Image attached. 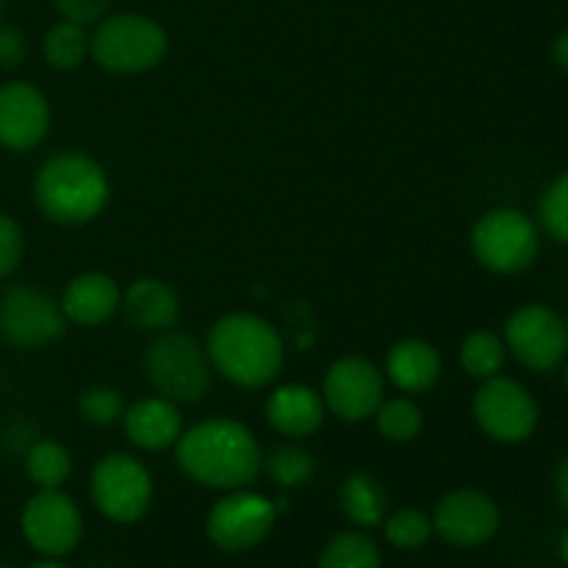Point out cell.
I'll return each mask as SVG.
<instances>
[{"mask_svg":"<svg viewBox=\"0 0 568 568\" xmlns=\"http://www.w3.org/2000/svg\"><path fill=\"white\" fill-rule=\"evenodd\" d=\"M178 466L209 488H244L258 477L261 449L253 433L233 419H209L175 442Z\"/></svg>","mask_w":568,"mask_h":568,"instance_id":"obj_1","label":"cell"},{"mask_svg":"<svg viewBox=\"0 0 568 568\" xmlns=\"http://www.w3.org/2000/svg\"><path fill=\"white\" fill-rule=\"evenodd\" d=\"M209 361L236 386L258 388L281 372L283 342L261 316L231 314L211 327Z\"/></svg>","mask_w":568,"mask_h":568,"instance_id":"obj_2","label":"cell"},{"mask_svg":"<svg viewBox=\"0 0 568 568\" xmlns=\"http://www.w3.org/2000/svg\"><path fill=\"white\" fill-rule=\"evenodd\" d=\"M33 200L50 222L83 225L109 203L103 166L83 153H61L42 164L33 178Z\"/></svg>","mask_w":568,"mask_h":568,"instance_id":"obj_3","label":"cell"},{"mask_svg":"<svg viewBox=\"0 0 568 568\" xmlns=\"http://www.w3.org/2000/svg\"><path fill=\"white\" fill-rule=\"evenodd\" d=\"M144 375L172 403H200L209 394V355L186 333H164L144 353Z\"/></svg>","mask_w":568,"mask_h":568,"instance_id":"obj_4","label":"cell"},{"mask_svg":"<svg viewBox=\"0 0 568 568\" xmlns=\"http://www.w3.org/2000/svg\"><path fill=\"white\" fill-rule=\"evenodd\" d=\"M166 33L159 22L142 14H116L100 22L89 50L103 70L144 72L166 55Z\"/></svg>","mask_w":568,"mask_h":568,"instance_id":"obj_5","label":"cell"},{"mask_svg":"<svg viewBox=\"0 0 568 568\" xmlns=\"http://www.w3.org/2000/svg\"><path fill=\"white\" fill-rule=\"evenodd\" d=\"M471 253L486 270L514 275L538 255V231L521 211H488L471 231Z\"/></svg>","mask_w":568,"mask_h":568,"instance_id":"obj_6","label":"cell"},{"mask_svg":"<svg viewBox=\"0 0 568 568\" xmlns=\"http://www.w3.org/2000/svg\"><path fill=\"white\" fill-rule=\"evenodd\" d=\"M92 499L105 519L131 525L148 514L153 480L131 455H105L92 471Z\"/></svg>","mask_w":568,"mask_h":568,"instance_id":"obj_7","label":"cell"},{"mask_svg":"<svg viewBox=\"0 0 568 568\" xmlns=\"http://www.w3.org/2000/svg\"><path fill=\"white\" fill-rule=\"evenodd\" d=\"M475 419L494 442L521 444L536 430L538 405L521 383L494 375L477 388Z\"/></svg>","mask_w":568,"mask_h":568,"instance_id":"obj_8","label":"cell"},{"mask_svg":"<svg viewBox=\"0 0 568 568\" xmlns=\"http://www.w3.org/2000/svg\"><path fill=\"white\" fill-rule=\"evenodd\" d=\"M505 342L527 369L552 372L568 353V327L547 305H525L508 320Z\"/></svg>","mask_w":568,"mask_h":568,"instance_id":"obj_9","label":"cell"},{"mask_svg":"<svg viewBox=\"0 0 568 568\" xmlns=\"http://www.w3.org/2000/svg\"><path fill=\"white\" fill-rule=\"evenodd\" d=\"M277 508L253 491H236L211 508L205 532L225 552H247L272 532Z\"/></svg>","mask_w":568,"mask_h":568,"instance_id":"obj_10","label":"cell"},{"mask_svg":"<svg viewBox=\"0 0 568 568\" xmlns=\"http://www.w3.org/2000/svg\"><path fill=\"white\" fill-rule=\"evenodd\" d=\"M0 336L14 347H44L64 336V311L50 294L14 286L0 297Z\"/></svg>","mask_w":568,"mask_h":568,"instance_id":"obj_11","label":"cell"},{"mask_svg":"<svg viewBox=\"0 0 568 568\" xmlns=\"http://www.w3.org/2000/svg\"><path fill=\"white\" fill-rule=\"evenodd\" d=\"M81 530L78 505L59 488H42L22 510V532L28 544L50 558L70 555L81 541Z\"/></svg>","mask_w":568,"mask_h":568,"instance_id":"obj_12","label":"cell"},{"mask_svg":"<svg viewBox=\"0 0 568 568\" xmlns=\"http://www.w3.org/2000/svg\"><path fill=\"white\" fill-rule=\"evenodd\" d=\"M322 399L342 422H364L383 403V377L366 358H342L331 366Z\"/></svg>","mask_w":568,"mask_h":568,"instance_id":"obj_13","label":"cell"},{"mask_svg":"<svg viewBox=\"0 0 568 568\" xmlns=\"http://www.w3.org/2000/svg\"><path fill=\"white\" fill-rule=\"evenodd\" d=\"M433 530L453 547H477L497 536L499 508L483 491L460 488L438 503Z\"/></svg>","mask_w":568,"mask_h":568,"instance_id":"obj_14","label":"cell"},{"mask_svg":"<svg viewBox=\"0 0 568 568\" xmlns=\"http://www.w3.org/2000/svg\"><path fill=\"white\" fill-rule=\"evenodd\" d=\"M50 125L48 98L26 81L0 87V144L9 150H31L44 139Z\"/></svg>","mask_w":568,"mask_h":568,"instance_id":"obj_15","label":"cell"},{"mask_svg":"<svg viewBox=\"0 0 568 568\" xmlns=\"http://www.w3.org/2000/svg\"><path fill=\"white\" fill-rule=\"evenodd\" d=\"M322 419H325V399L311 386H300V383L281 386L266 403V422L281 436H311L314 430H320Z\"/></svg>","mask_w":568,"mask_h":568,"instance_id":"obj_16","label":"cell"},{"mask_svg":"<svg viewBox=\"0 0 568 568\" xmlns=\"http://www.w3.org/2000/svg\"><path fill=\"white\" fill-rule=\"evenodd\" d=\"M116 305H120V288L109 275H100V272L75 277L61 297V311L67 320L83 327L103 325L105 320H111Z\"/></svg>","mask_w":568,"mask_h":568,"instance_id":"obj_17","label":"cell"},{"mask_svg":"<svg viewBox=\"0 0 568 568\" xmlns=\"http://www.w3.org/2000/svg\"><path fill=\"white\" fill-rule=\"evenodd\" d=\"M125 433L136 447L159 453L181 438V414L166 397H150L128 408Z\"/></svg>","mask_w":568,"mask_h":568,"instance_id":"obj_18","label":"cell"},{"mask_svg":"<svg viewBox=\"0 0 568 568\" xmlns=\"http://www.w3.org/2000/svg\"><path fill=\"white\" fill-rule=\"evenodd\" d=\"M125 314L142 331H166L178 322L181 300L159 277H142L125 294Z\"/></svg>","mask_w":568,"mask_h":568,"instance_id":"obj_19","label":"cell"},{"mask_svg":"<svg viewBox=\"0 0 568 568\" xmlns=\"http://www.w3.org/2000/svg\"><path fill=\"white\" fill-rule=\"evenodd\" d=\"M386 372L394 386L419 394L436 386L438 375H442V358L427 342L408 338V342L394 344L386 361Z\"/></svg>","mask_w":568,"mask_h":568,"instance_id":"obj_20","label":"cell"},{"mask_svg":"<svg viewBox=\"0 0 568 568\" xmlns=\"http://www.w3.org/2000/svg\"><path fill=\"white\" fill-rule=\"evenodd\" d=\"M342 508L358 527H375L386 516V491L375 477L349 475L342 486Z\"/></svg>","mask_w":568,"mask_h":568,"instance_id":"obj_21","label":"cell"},{"mask_svg":"<svg viewBox=\"0 0 568 568\" xmlns=\"http://www.w3.org/2000/svg\"><path fill=\"white\" fill-rule=\"evenodd\" d=\"M44 59L53 70H75L83 64L89 53V37L83 33V26L64 20L55 22L48 33H44Z\"/></svg>","mask_w":568,"mask_h":568,"instance_id":"obj_22","label":"cell"},{"mask_svg":"<svg viewBox=\"0 0 568 568\" xmlns=\"http://www.w3.org/2000/svg\"><path fill=\"white\" fill-rule=\"evenodd\" d=\"M316 568H381V549L364 532H342L322 549Z\"/></svg>","mask_w":568,"mask_h":568,"instance_id":"obj_23","label":"cell"},{"mask_svg":"<svg viewBox=\"0 0 568 568\" xmlns=\"http://www.w3.org/2000/svg\"><path fill=\"white\" fill-rule=\"evenodd\" d=\"M26 471L33 486L39 488H61V483L70 477L72 458L61 444L37 442L31 444L26 455Z\"/></svg>","mask_w":568,"mask_h":568,"instance_id":"obj_24","label":"cell"},{"mask_svg":"<svg viewBox=\"0 0 568 568\" xmlns=\"http://www.w3.org/2000/svg\"><path fill=\"white\" fill-rule=\"evenodd\" d=\"M460 364L471 377H480V381L499 375V369L505 366L503 338L488 331H477L466 336L464 347H460Z\"/></svg>","mask_w":568,"mask_h":568,"instance_id":"obj_25","label":"cell"},{"mask_svg":"<svg viewBox=\"0 0 568 568\" xmlns=\"http://www.w3.org/2000/svg\"><path fill=\"white\" fill-rule=\"evenodd\" d=\"M377 416V430L386 442L394 444H408L414 442L422 433V410L419 405L410 403V399H388L381 403V408L375 410Z\"/></svg>","mask_w":568,"mask_h":568,"instance_id":"obj_26","label":"cell"},{"mask_svg":"<svg viewBox=\"0 0 568 568\" xmlns=\"http://www.w3.org/2000/svg\"><path fill=\"white\" fill-rule=\"evenodd\" d=\"M314 455L297 447H281L266 458V475L281 488H297L314 477Z\"/></svg>","mask_w":568,"mask_h":568,"instance_id":"obj_27","label":"cell"},{"mask_svg":"<svg viewBox=\"0 0 568 568\" xmlns=\"http://www.w3.org/2000/svg\"><path fill=\"white\" fill-rule=\"evenodd\" d=\"M433 536V521L422 510L403 508L386 521V538L397 549H419Z\"/></svg>","mask_w":568,"mask_h":568,"instance_id":"obj_28","label":"cell"},{"mask_svg":"<svg viewBox=\"0 0 568 568\" xmlns=\"http://www.w3.org/2000/svg\"><path fill=\"white\" fill-rule=\"evenodd\" d=\"M78 414L92 425H114L122 414H125V403H122L120 392L109 386H94L81 394L78 399Z\"/></svg>","mask_w":568,"mask_h":568,"instance_id":"obj_29","label":"cell"},{"mask_svg":"<svg viewBox=\"0 0 568 568\" xmlns=\"http://www.w3.org/2000/svg\"><path fill=\"white\" fill-rule=\"evenodd\" d=\"M541 225L558 242L568 244V172L558 178L541 197Z\"/></svg>","mask_w":568,"mask_h":568,"instance_id":"obj_30","label":"cell"},{"mask_svg":"<svg viewBox=\"0 0 568 568\" xmlns=\"http://www.w3.org/2000/svg\"><path fill=\"white\" fill-rule=\"evenodd\" d=\"M22 250H26V242H22L20 225L11 216L0 214V277L11 275L20 266Z\"/></svg>","mask_w":568,"mask_h":568,"instance_id":"obj_31","label":"cell"},{"mask_svg":"<svg viewBox=\"0 0 568 568\" xmlns=\"http://www.w3.org/2000/svg\"><path fill=\"white\" fill-rule=\"evenodd\" d=\"M111 0H55V9L67 17V20L87 26V22H98L100 17L109 11Z\"/></svg>","mask_w":568,"mask_h":568,"instance_id":"obj_32","label":"cell"},{"mask_svg":"<svg viewBox=\"0 0 568 568\" xmlns=\"http://www.w3.org/2000/svg\"><path fill=\"white\" fill-rule=\"evenodd\" d=\"M26 59V37L17 28L0 26V67H17Z\"/></svg>","mask_w":568,"mask_h":568,"instance_id":"obj_33","label":"cell"},{"mask_svg":"<svg viewBox=\"0 0 568 568\" xmlns=\"http://www.w3.org/2000/svg\"><path fill=\"white\" fill-rule=\"evenodd\" d=\"M555 491H558V503L564 505V510L568 514V455L560 460L558 469H555Z\"/></svg>","mask_w":568,"mask_h":568,"instance_id":"obj_34","label":"cell"},{"mask_svg":"<svg viewBox=\"0 0 568 568\" xmlns=\"http://www.w3.org/2000/svg\"><path fill=\"white\" fill-rule=\"evenodd\" d=\"M552 59H555V64H558L560 70H564L568 75V31H564L558 39H555Z\"/></svg>","mask_w":568,"mask_h":568,"instance_id":"obj_35","label":"cell"},{"mask_svg":"<svg viewBox=\"0 0 568 568\" xmlns=\"http://www.w3.org/2000/svg\"><path fill=\"white\" fill-rule=\"evenodd\" d=\"M560 558H564V564L568 566V530L564 532V538H560Z\"/></svg>","mask_w":568,"mask_h":568,"instance_id":"obj_36","label":"cell"},{"mask_svg":"<svg viewBox=\"0 0 568 568\" xmlns=\"http://www.w3.org/2000/svg\"><path fill=\"white\" fill-rule=\"evenodd\" d=\"M31 568H67V566L55 564V560H39V564H33Z\"/></svg>","mask_w":568,"mask_h":568,"instance_id":"obj_37","label":"cell"},{"mask_svg":"<svg viewBox=\"0 0 568 568\" xmlns=\"http://www.w3.org/2000/svg\"><path fill=\"white\" fill-rule=\"evenodd\" d=\"M566 383H568V369H566Z\"/></svg>","mask_w":568,"mask_h":568,"instance_id":"obj_38","label":"cell"},{"mask_svg":"<svg viewBox=\"0 0 568 568\" xmlns=\"http://www.w3.org/2000/svg\"><path fill=\"white\" fill-rule=\"evenodd\" d=\"M0 6H3V0H0Z\"/></svg>","mask_w":568,"mask_h":568,"instance_id":"obj_39","label":"cell"},{"mask_svg":"<svg viewBox=\"0 0 568 568\" xmlns=\"http://www.w3.org/2000/svg\"><path fill=\"white\" fill-rule=\"evenodd\" d=\"M0 568H3V566H0Z\"/></svg>","mask_w":568,"mask_h":568,"instance_id":"obj_40","label":"cell"}]
</instances>
